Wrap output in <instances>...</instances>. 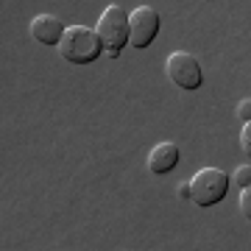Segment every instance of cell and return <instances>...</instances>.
Instances as JSON below:
<instances>
[{"label":"cell","mask_w":251,"mask_h":251,"mask_svg":"<svg viewBox=\"0 0 251 251\" xmlns=\"http://www.w3.org/2000/svg\"><path fill=\"white\" fill-rule=\"evenodd\" d=\"M59 53L64 62L70 64H92L103 53V42L100 36L87 25H73L64 31L62 42H59Z\"/></svg>","instance_id":"obj_1"},{"label":"cell","mask_w":251,"mask_h":251,"mask_svg":"<svg viewBox=\"0 0 251 251\" xmlns=\"http://www.w3.org/2000/svg\"><path fill=\"white\" fill-rule=\"evenodd\" d=\"M190 184V201L201 209L221 204L229 193V173L221 168H201V171L187 181Z\"/></svg>","instance_id":"obj_2"},{"label":"cell","mask_w":251,"mask_h":251,"mask_svg":"<svg viewBox=\"0 0 251 251\" xmlns=\"http://www.w3.org/2000/svg\"><path fill=\"white\" fill-rule=\"evenodd\" d=\"M95 34L100 36L103 50H106L112 59H117L120 50L126 48V42H128V34H131V31H128V14H126L123 6H117V3L106 6L103 14H100V20H98Z\"/></svg>","instance_id":"obj_3"},{"label":"cell","mask_w":251,"mask_h":251,"mask_svg":"<svg viewBox=\"0 0 251 251\" xmlns=\"http://www.w3.org/2000/svg\"><path fill=\"white\" fill-rule=\"evenodd\" d=\"M165 73H168V78H171L173 87H179V90H198L201 84H204V73H201V64L193 53H184V50H176V53L168 56V62H165Z\"/></svg>","instance_id":"obj_4"},{"label":"cell","mask_w":251,"mask_h":251,"mask_svg":"<svg viewBox=\"0 0 251 251\" xmlns=\"http://www.w3.org/2000/svg\"><path fill=\"white\" fill-rule=\"evenodd\" d=\"M162 28V20H159V11L151 9V6H137L131 14H128V42L137 48V50H143L148 48L156 39Z\"/></svg>","instance_id":"obj_5"},{"label":"cell","mask_w":251,"mask_h":251,"mask_svg":"<svg viewBox=\"0 0 251 251\" xmlns=\"http://www.w3.org/2000/svg\"><path fill=\"white\" fill-rule=\"evenodd\" d=\"M64 31H67V25L59 17H53V14H36L31 20V36L36 42H42V45H59Z\"/></svg>","instance_id":"obj_6"},{"label":"cell","mask_w":251,"mask_h":251,"mask_svg":"<svg viewBox=\"0 0 251 251\" xmlns=\"http://www.w3.org/2000/svg\"><path fill=\"white\" fill-rule=\"evenodd\" d=\"M179 145L171 143V140H165V143L153 145L151 153H148V171L162 176V173H171L176 165H179Z\"/></svg>","instance_id":"obj_7"},{"label":"cell","mask_w":251,"mask_h":251,"mask_svg":"<svg viewBox=\"0 0 251 251\" xmlns=\"http://www.w3.org/2000/svg\"><path fill=\"white\" fill-rule=\"evenodd\" d=\"M232 181H234L240 190L251 187V165H240V168L232 173Z\"/></svg>","instance_id":"obj_8"},{"label":"cell","mask_w":251,"mask_h":251,"mask_svg":"<svg viewBox=\"0 0 251 251\" xmlns=\"http://www.w3.org/2000/svg\"><path fill=\"white\" fill-rule=\"evenodd\" d=\"M237 204H240V212L246 221H251V187L240 190V198H237Z\"/></svg>","instance_id":"obj_9"},{"label":"cell","mask_w":251,"mask_h":251,"mask_svg":"<svg viewBox=\"0 0 251 251\" xmlns=\"http://www.w3.org/2000/svg\"><path fill=\"white\" fill-rule=\"evenodd\" d=\"M240 148L251 159V123H243V128H240Z\"/></svg>","instance_id":"obj_10"},{"label":"cell","mask_w":251,"mask_h":251,"mask_svg":"<svg viewBox=\"0 0 251 251\" xmlns=\"http://www.w3.org/2000/svg\"><path fill=\"white\" fill-rule=\"evenodd\" d=\"M237 117H243V123H251V98H243L237 103Z\"/></svg>","instance_id":"obj_11"},{"label":"cell","mask_w":251,"mask_h":251,"mask_svg":"<svg viewBox=\"0 0 251 251\" xmlns=\"http://www.w3.org/2000/svg\"><path fill=\"white\" fill-rule=\"evenodd\" d=\"M179 196L181 198H190V184H184V181H181V184H179Z\"/></svg>","instance_id":"obj_12"}]
</instances>
